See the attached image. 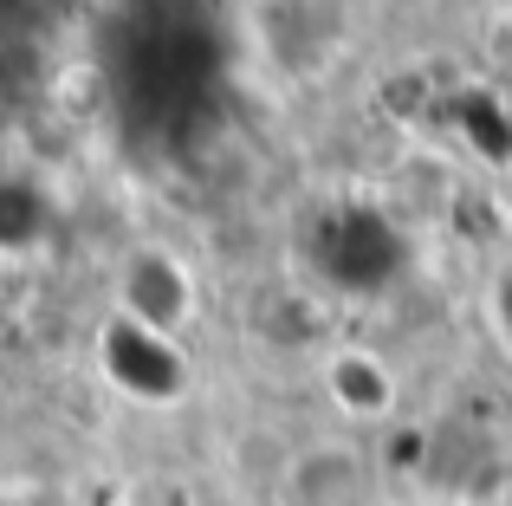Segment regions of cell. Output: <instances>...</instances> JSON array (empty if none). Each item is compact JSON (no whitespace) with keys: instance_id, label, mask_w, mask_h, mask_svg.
<instances>
[{"instance_id":"6da1fadb","label":"cell","mask_w":512,"mask_h":506,"mask_svg":"<svg viewBox=\"0 0 512 506\" xmlns=\"http://www.w3.org/2000/svg\"><path fill=\"white\" fill-rule=\"evenodd\" d=\"M279 500L286 506H376V481L357 448L318 442L305 455H292L286 481H279Z\"/></svg>"},{"instance_id":"3957f363","label":"cell","mask_w":512,"mask_h":506,"mask_svg":"<svg viewBox=\"0 0 512 506\" xmlns=\"http://www.w3.org/2000/svg\"><path fill=\"white\" fill-rule=\"evenodd\" d=\"M331 390H338V403L350 416H383L389 409V377L383 364H370V357H338V370H331Z\"/></svg>"},{"instance_id":"7a4b0ae2","label":"cell","mask_w":512,"mask_h":506,"mask_svg":"<svg viewBox=\"0 0 512 506\" xmlns=\"http://www.w3.org/2000/svg\"><path fill=\"white\" fill-rule=\"evenodd\" d=\"M188 273L169 260V253H137L124 273V318L156 338H175V325L188 318Z\"/></svg>"},{"instance_id":"5b68a950","label":"cell","mask_w":512,"mask_h":506,"mask_svg":"<svg viewBox=\"0 0 512 506\" xmlns=\"http://www.w3.org/2000/svg\"><path fill=\"white\" fill-rule=\"evenodd\" d=\"M0 506H13V500H0Z\"/></svg>"},{"instance_id":"277c9868","label":"cell","mask_w":512,"mask_h":506,"mask_svg":"<svg viewBox=\"0 0 512 506\" xmlns=\"http://www.w3.org/2000/svg\"><path fill=\"white\" fill-rule=\"evenodd\" d=\"M493 318H500V331H506V344H512V266L493 279Z\"/></svg>"}]
</instances>
